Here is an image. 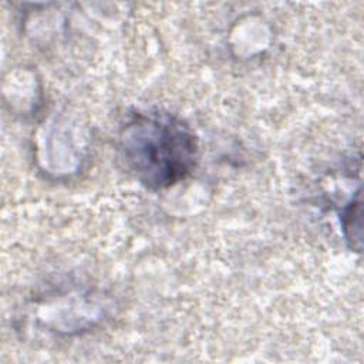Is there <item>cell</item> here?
Returning <instances> with one entry per match:
<instances>
[{
    "instance_id": "obj_1",
    "label": "cell",
    "mask_w": 364,
    "mask_h": 364,
    "mask_svg": "<svg viewBox=\"0 0 364 364\" xmlns=\"http://www.w3.org/2000/svg\"><path fill=\"white\" fill-rule=\"evenodd\" d=\"M119 158L148 189H165L188 178L198 161L193 131L164 112H136L121 128Z\"/></svg>"
}]
</instances>
